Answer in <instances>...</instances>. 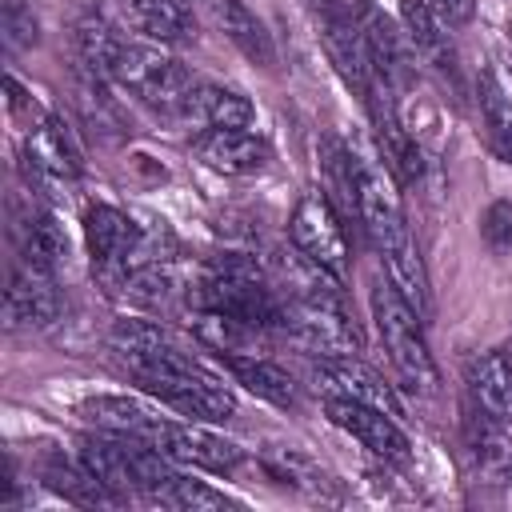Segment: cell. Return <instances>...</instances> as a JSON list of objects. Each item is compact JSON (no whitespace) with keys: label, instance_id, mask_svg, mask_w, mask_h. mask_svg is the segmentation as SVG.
I'll return each instance as SVG.
<instances>
[{"label":"cell","instance_id":"cell-1","mask_svg":"<svg viewBox=\"0 0 512 512\" xmlns=\"http://www.w3.org/2000/svg\"><path fill=\"white\" fill-rule=\"evenodd\" d=\"M108 348L128 364L136 384L156 396L164 408L204 420V424H224L236 416V396L228 384H220L192 352L180 348V340L160 324L144 316H124L108 332Z\"/></svg>","mask_w":512,"mask_h":512},{"label":"cell","instance_id":"cell-2","mask_svg":"<svg viewBox=\"0 0 512 512\" xmlns=\"http://www.w3.org/2000/svg\"><path fill=\"white\" fill-rule=\"evenodd\" d=\"M356 220H360L368 244L380 252L384 276L428 320L432 288H428V272H424L420 248H416L408 216H404V200L396 192V176L388 172V164H380V160H372L364 152H356Z\"/></svg>","mask_w":512,"mask_h":512},{"label":"cell","instance_id":"cell-3","mask_svg":"<svg viewBox=\"0 0 512 512\" xmlns=\"http://www.w3.org/2000/svg\"><path fill=\"white\" fill-rule=\"evenodd\" d=\"M84 240L92 256V276L108 292H124L128 276L156 264L172 260V232L160 224H140L116 204H92L84 212Z\"/></svg>","mask_w":512,"mask_h":512},{"label":"cell","instance_id":"cell-4","mask_svg":"<svg viewBox=\"0 0 512 512\" xmlns=\"http://www.w3.org/2000/svg\"><path fill=\"white\" fill-rule=\"evenodd\" d=\"M368 308H372V324H376L380 348H384L396 380L404 388H412L416 396H436L440 368H436V360L428 352V340H424V316L400 296V288L388 276L372 280Z\"/></svg>","mask_w":512,"mask_h":512},{"label":"cell","instance_id":"cell-5","mask_svg":"<svg viewBox=\"0 0 512 512\" xmlns=\"http://www.w3.org/2000/svg\"><path fill=\"white\" fill-rule=\"evenodd\" d=\"M104 80L120 84L124 92H132L136 100L156 104V108H180V100L196 84L188 64H180L172 52H164V44H144V40H124V36L108 52Z\"/></svg>","mask_w":512,"mask_h":512},{"label":"cell","instance_id":"cell-6","mask_svg":"<svg viewBox=\"0 0 512 512\" xmlns=\"http://www.w3.org/2000/svg\"><path fill=\"white\" fill-rule=\"evenodd\" d=\"M288 240L300 256H308L312 264H320L324 272H332L336 280L348 276L352 264V248L344 236V220L332 204L328 192H304L288 216Z\"/></svg>","mask_w":512,"mask_h":512},{"label":"cell","instance_id":"cell-7","mask_svg":"<svg viewBox=\"0 0 512 512\" xmlns=\"http://www.w3.org/2000/svg\"><path fill=\"white\" fill-rule=\"evenodd\" d=\"M320 40H324V52L328 60L336 64V72L344 76L348 88H356V96L364 100V108L380 96V92H392L384 84V76L376 72V60L368 52V40H364V28L352 12L344 8H324L320 12Z\"/></svg>","mask_w":512,"mask_h":512},{"label":"cell","instance_id":"cell-8","mask_svg":"<svg viewBox=\"0 0 512 512\" xmlns=\"http://www.w3.org/2000/svg\"><path fill=\"white\" fill-rule=\"evenodd\" d=\"M324 412H328V420L340 432H348L376 460L396 464V468H404L412 460V440H408L404 424L392 412L372 408V404H360V400H348V396H324Z\"/></svg>","mask_w":512,"mask_h":512},{"label":"cell","instance_id":"cell-9","mask_svg":"<svg viewBox=\"0 0 512 512\" xmlns=\"http://www.w3.org/2000/svg\"><path fill=\"white\" fill-rule=\"evenodd\" d=\"M152 448H160L180 468H204V472H232L244 460V448L236 440L212 432L204 420H172V416H164V424L152 436Z\"/></svg>","mask_w":512,"mask_h":512},{"label":"cell","instance_id":"cell-10","mask_svg":"<svg viewBox=\"0 0 512 512\" xmlns=\"http://www.w3.org/2000/svg\"><path fill=\"white\" fill-rule=\"evenodd\" d=\"M24 172L36 184H68L84 172L80 144L60 116L44 112L40 120H32L24 136Z\"/></svg>","mask_w":512,"mask_h":512},{"label":"cell","instance_id":"cell-11","mask_svg":"<svg viewBox=\"0 0 512 512\" xmlns=\"http://www.w3.org/2000/svg\"><path fill=\"white\" fill-rule=\"evenodd\" d=\"M192 152L204 168H212L220 176H256L272 160L268 140L252 128H204L192 140Z\"/></svg>","mask_w":512,"mask_h":512},{"label":"cell","instance_id":"cell-12","mask_svg":"<svg viewBox=\"0 0 512 512\" xmlns=\"http://www.w3.org/2000/svg\"><path fill=\"white\" fill-rule=\"evenodd\" d=\"M64 312V296L56 284V272H44L36 264H16L8 292H4V320L8 328H48Z\"/></svg>","mask_w":512,"mask_h":512},{"label":"cell","instance_id":"cell-13","mask_svg":"<svg viewBox=\"0 0 512 512\" xmlns=\"http://www.w3.org/2000/svg\"><path fill=\"white\" fill-rule=\"evenodd\" d=\"M316 380L324 384V396H348V400L384 408L396 420L404 416V400L396 396V388L376 368H368L360 356H320L316 360Z\"/></svg>","mask_w":512,"mask_h":512},{"label":"cell","instance_id":"cell-14","mask_svg":"<svg viewBox=\"0 0 512 512\" xmlns=\"http://www.w3.org/2000/svg\"><path fill=\"white\" fill-rule=\"evenodd\" d=\"M88 424L104 428V432H120V436H136V440H148L156 436V428L164 424V416L144 404L140 396H124V392H100V396H88L80 400L76 408Z\"/></svg>","mask_w":512,"mask_h":512},{"label":"cell","instance_id":"cell-15","mask_svg":"<svg viewBox=\"0 0 512 512\" xmlns=\"http://www.w3.org/2000/svg\"><path fill=\"white\" fill-rule=\"evenodd\" d=\"M204 12H208V20L216 24V32H220L224 40H232L252 64H260V68H272V64H276L272 32L264 28V20H260L244 0H204Z\"/></svg>","mask_w":512,"mask_h":512},{"label":"cell","instance_id":"cell-16","mask_svg":"<svg viewBox=\"0 0 512 512\" xmlns=\"http://www.w3.org/2000/svg\"><path fill=\"white\" fill-rule=\"evenodd\" d=\"M464 384L472 404L492 412L512 428V356L504 348H484L464 364Z\"/></svg>","mask_w":512,"mask_h":512},{"label":"cell","instance_id":"cell-17","mask_svg":"<svg viewBox=\"0 0 512 512\" xmlns=\"http://www.w3.org/2000/svg\"><path fill=\"white\" fill-rule=\"evenodd\" d=\"M120 16L148 44H188L196 36V16L184 0H120Z\"/></svg>","mask_w":512,"mask_h":512},{"label":"cell","instance_id":"cell-18","mask_svg":"<svg viewBox=\"0 0 512 512\" xmlns=\"http://www.w3.org/2000/svg\"><path fill=\"white\" fill-rule=\"evenodd\" d=\"M216 360H220V368L236 380V384H244L252 396H260V400H268V404H276V408H296V380L276 364V360H268V356H256V352H216Z\"/></svg>","mask_w":512,"mask_h":512},{"label":"cell","instance_id":"cell-19","mask_svg":"<svg viewBox=\"0 0 512 512\" xmlns=\"http://www.w3.org/2000/svg\"><path fill=\"white\" fill-rule=\"evenodd\" d=\"M180 112L204 128H248L256 120V108L244 92L228 84H208V80H196L188 88V96L180 100Z\"/></svg>","mask_w":512,"mask_h":512},{"label":"cell","instance_id":"cell-20","mask_svg":"<svg viewBox=\"0 0 512 512\" xmlns=\"http://www.w3.org/2000/svg\"><path fill=\"white\" fill-rule=\"evenodd\" d=\"M476 112H480V136L492 148L496 160L512 168V88L496 68H484L476 80Z\"/></svg>","mask_w":512,"mask_h":512},{"label":"cell","instance_id":"cell-21","mask_svg":"<svg viewBox=\"0 0 512 512\" xmlns=\"http://www.w3.org/2000/svg\"><path fill=\"white\" fill-rule=\"evenodd\" d=\"M460 428H464V448L472 452V460L480 464V472H488V476H512V436H508V424L504 420H496L480 404H468Z\"/></svg>","mask_w":512,"mask_h":512},{"label":"cell","instance_id":"cell-22","mask_svg":"<svg viewBox=\"0 0 512 512\" xmlns=\"http://www.w3.org/2000/svg\"><path fill=\"white\" fill-rule=\"evenodd\" d=\"M400 12H404V32L416 48V60H424L440 76H456V48L448 40V24L432 12V4L428 0H400Z\"/></svg>","mask_w":512,"mask_h":512},{"label":"cell","instance_id":"cell-23","mask_svg":"<svg viewBox=\"0 0 512 512\" xmlns=\"http://www.w3.org/2000/svg\"><path fill=\"white\" fill-rule=\"evenodd\" d=\"M20 260L36 264L44 272H56L68 260V236H64V224L52 208L32 204L20 216Z\"/></svg>","mask_w":512,"mask_h":512},{"label":"cell","instance_id":"cell-24","mask_svg":"<svg viewBox=\"0 0 512 512\" xmlns=\"http://www.w3.org/2000/svg\"><path fill=\"white\" fill-rule=\"evenodd\" d=\"M40 476H44V484L52 488V492H60L64 500H72V504H112L116 496L88 472V464L76 456V460H64V456H52L44 468H40Z\"/></svg>","mask_w":512,"mask_h":512},{"label":"cell","instance_id":"cell-25","mask_svg":"<svg viewBox=\"0 0 512 512\" xmlns=\"http://www.w3.org/2000/svg\"><path fill=\"white\" fill-rule=\"evenodd\" d=\"M148 504L176 508V512H216V508H236L240 500L228 496V492H220V488H212V484H204V480H192V476L176 472Z\"/></svg>","mask_w":512,"mask_h":512},{"label":"cell","instance_id":"cell-26","mask_svg":"<svg viewBox=\"0 0 512 512\" xmlns=\"http://www.w3.org/2000/svg\"><path fill=\"white\" fill-rule=\"evenodd\" d=\"M4 40L8 48H32L40 40V24L24 0H4Z\"/></svg>","mask_w":512,"mask_h":512},{"label":"cell","instance_id":"cell-27","mask_svg":"<svg viewBox=\"0 0 512 512\" xmlns=\"http://www.w3.org/2000/svg\"><path fill=\"white\" fill-rule=\"evenodd\" d=\"M480 236L492 252H508L512 248V204L508 200H496L488 204L484 220H480Z\"/></svg>","mask_w":512,"mask_h":512},{"label":"cell","instance_id":"cell-28","mask_svg":"<svg viewBox=\"0 0 512 512\" xmlns=\"http://www.w3.org/2000/svg\"><path fill=\"white\" fill-rule=\"evenodd\" d=\"M432 4V12L448 24V28H460V24H468L472 16H476V0H428Z\"/></svg>","mask_w":512,"mask_h":512}]
</instances>
